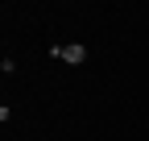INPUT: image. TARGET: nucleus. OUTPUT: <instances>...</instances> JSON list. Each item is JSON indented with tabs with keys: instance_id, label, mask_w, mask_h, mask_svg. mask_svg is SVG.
<instances>
[{
	"instance_id": "nucleus-1",
	"label": "nucleus",
	"mask_w": 149,
	"mask_h": 141,
	"mask_svg": "<svg viewBox=\"0 0 149 141\" xmlns=\"http://www.w3.org/2000/svg\"><path fill=\"white\" fill-rule=\"evenodd\" d=\"M62 62H70V66H79V62H87V46H62Z\"/></svg>"
}]
</instances>
